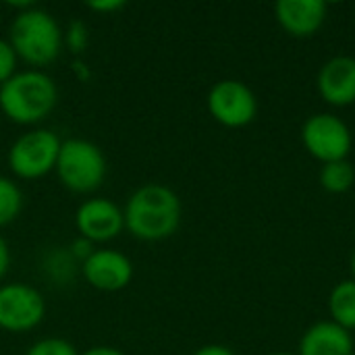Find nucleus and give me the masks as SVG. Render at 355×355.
<instances>
[{"label":"nucleus","instance_id":"nucleus-25","mask_svg":"<svg viewBox=\"0 0 355 355\" xmlns=\"http://www.w3.org/2000/svg\"><path fill=\"white\" fill-rule=\"evenodd\" d=\"M73 69H75V73L79 75V79H87V77H89V73H87V64H83L81 60H75V62H73Z\"/></svg>","mask_w":355,"mask_h":355},{"label":"nucleus","instance_id":"nucleus-4","mask_svg":"<svg viewBox=\"0 0 355 355\" xmlns=\"http://www.w3.org/2000/svg\"><path fill=\"white\" fill-rule=\"evenodd\" d=\"M106 156L89 139L71 137L60 144L54 173L62 187L73 193L96 191L106 177Z\"/></svg>","mask_w":355,"mask_h":355},{"label":"nucleus","instance_id":"nucleus-22","mask_svg":"<svg viewBox=\"0 0 355 355\" xmlns=\"http://www.w3.org/2000/svg\"><path fill=\"white\" fill-rule=\"evenodd\" d=\"M8 268H10V248H8L6 239L0 235V281L6 277Z\"/></svg>","mask_w":355,"mask_h":355},{"label":"nucleus","instance_id":"nucleus-10","mask_svg":"<svg viewBox=\"0 0 355 355\" xmlns=\"http://www.w3.org/2000/svg\"><path fill=\"white\" fill-rule=\"evenodd\" d=\"M81 270H83V279L87 281V285L104 293L123 291L125 287H129V283L133 281V272H135L131 258L110 248L96 250L83 262Z\"/></svg>","mask_w":355,"mask_h":355},{"label":"nucleus","instance_id":"nucleus-24","mask_svg":"<svg viewBox=\"0 0 355 355\" xmlns=\"http://www.w3.org/2000/svg\"><path fill=\"white\" fill-rule=\"evenodd\" d=\"M79 355H125L121 349L116 347H110V345H94L89 349H85L83 354Z\"/></svg>","mask_w":355,"mask_h":355},{"label":"nucleus","instance_id":"nucleus-12","mask_svg":"<svg viewBox=\"0 0 355 355\" xmlns=\"http://www.w3.org/2000/svg\"><path fill=\"white\" fill-rule=\"evenodd\" d=\"M275 15L289 35L310 37L324 25L329 6L322 0H279L275 4Z\"/></svg>","mask_w":355,"mask_h":355},{"label":"nucleus","instance_id":"nucleus-5","mask_svg":"<svg viewBox=\"0 0 355 355\" xmlns=\"http://www.w3.org/2000/svg\"><path fill=\"white\" fill-rule=\"evenodd\" d=\"M60 144L58 135L50 129H31L19 135L6 154L10 173L23 181L46 177L56 166Z\"/></svg>","mask_w":355,"mask_h":355},{"label":"nucleus","instance_id":"nucleus-7","mask_svg":"<svg viewBox=\"0 0 355 355\" xmlns=\"http://www.w3.org/2000/svg\"><path fill=\"white\" fill-rule=\"evenodd\" d=\"M46 316L44 295L25 283L0 285V329L23 335L42 324Z\"/></svg>","mask_w":355,"mask_h":355},{"label":"nucleus","instance_id":"nucleus-19","mask_svg":"<svg viewBox=\"0 0 355 355\" xmlns=\"http://www.w3.org/2000/svg\"><path fill=\"white\" fill-rule=\"evenodd\" d=\"M19 56L8 40H0V85L19 73Z\"/></svg>","mask_w":355,"mask_h":355},{"label":"nucleus","instance_id":"nucleus-14","mask_svg":"<svg viewBox=\"0 0 355 355\" xmlns=\"http://www.w3.org/2000/svg\"><path fill=\"white\" fill-rule=\"evenodd\" d=\"M329 310L333 322L343 327L345 331L355 329V281H343L335 285L329 297Z\"/></svg>","mask_w":355,"mask_h":355},{"label":"nucleus","instance_id":"nucleus-3","mask_svg":"<svg viewBox=\"0 0 355 355\" xmlns=\"http://www.w3.org/2000/svg\"><path fill=\"white\" fill-rule=\"evenodd\" d=\"M8 42L19 60L40 69L60 56L64 48V31L48 10L31 6L23 12H17L12 19Z\"/></svg>","mask_w":355,"mask_h":355},{"label":"nucleus","instance_id":"nucleus-23","mask_svg":"<svg viewBox=\"0 0 355 355\" xmlns=\"http://www.w3.org/2000/svg\"><path fill=\"white\" fill-rule=\"evenodd\" d=\"M193 355H235L229 347L225 345H218V343H210V345H204L200 349H196Z\"/></svg>","mask_w":355,"mask_h":355},{"label":"nucleus","instance_id":"nucleus-17","mask_svg":"<svg viewBox=\"0 0 355 355\" xmlns=\"http://www.w3.org/2000/svg\"><path fill=\"white\" fill-rule=\"evenodd\" d=\"M25 355H79V352L67 339L48 337V339H40L37 343H33Z\"/></svg>","mask_w":355,"mask_h":355},{"label":"nucleus","instance_id":"nucleus-1","mask_svg":"<svg viewBox=\"0 0 355 355\" xmlns=\"http://www.w3.org/2000/svg\"><path fill=\"white\" fill-rule=\"evenodd\" d=\"M125 229L141 241H162L177 233L183 216L179 196L160 183L137 187L125 208Z\"/></svg>","mask_w":355,"mask_h":355},{"label":"nucleus","instance_id":"nucleus-11","mask_svg":"<svg viewBox=\"0 0 355 355\" xmlns=\"http://www.w3.org/2000/svg\"><path fill=\"white\" fill-rule=\"evenodd\" d=\"M318 94L331 106H349L355 102V58L335 56L322 64L316 79Z\"/></svg>","mask_w":355,"mask_h":355},{"label":"nucleus","instance_id":"nucleus-20","mask_svg":"<svg viewBox=\"0 0 355 355\" xmlns=\"http://www.w3.org/2000/svg\"><path fill=\"white\" fill-rule=\"evenodd\" d=\"M94 252H96V245H94L92 241H87V239H83V237H77V239L71 243V248H69V254H71L75 260H81V262H85Z\"/></svg>","mask_w":355,"mask_h":355},{"label":"nucleus","instance_id":"nucleus-9","mask_svg":"<svg viewBox=\"0 0 355 355\" xmlns=\"http://www.w3.org/2000/svg\"><path fill=\"white\" fill-rule=\"evenodd\" d=\"M75 229L79 237L96 243L112 241L125 229L123 208L108 198H92L75 210Z\"/></svg>","mask_w":355,"mask_h":355},{"label":"nucleus","instance_id":"nucleus-27","mask_svg":"<svg viewBox=\"0 0 355 355\" xmlns=\"http://www.w3.org/2000/svg\"><path fill=\"white\" fill-rule=\"evenodd\" d=\"M270 355H291V354H283V352H281V354H270Z\"/></svg>","mask_w":355,"mask_h":355},{"label":"nucleus","instance_id":"nucleus-26","mask_svg":"<svg viewBox=\"0 0 355 355\" xmlns=\"http://www.w3.org/2000/svg\"><path fill=\"white\" fill-rule=\"evenodd\" d=\"M352 275H354V281H355V252H354V256H352Z\"/></svg>","mask_w":355,"mask_h":355},{"label":"nucleus","instance_id":"nucleus-18","mask_svg":"<svg viewBox=\"0 0 355 355\" xmlns=\"http://www.w3.org/2000/svg\"><path fill=\"white\" fill-rule=\"evenodd\" d=\"M87 40H89L87 25L83 21H71L69 27H67V31H64V44H67V48L73 54H81L87 48Z\"/></svg>","mask_w":355,"mask_h":355},{"label":"nucleus","instance_id":"nucleus-15","mask_svg":"<svg viewBox=\"0 0 355 355\" xmlns=\"http://www.w3.org/2000/svg\"><path fill=\"white\" fill-rule=\"evenodd\" d=\"M355 168L349 160L329 162L320 171V185L329 193H345L354 187Z\"/></svg>","mask_w":355,"mask_h":355},{"label":"nucleus","instance_id":"nucleus-21","mask_svg":"<svg viewBox=\"0 0 355 355\" xmlns=\"http://www.w3.org/2000/svg\"><path fill=\"white\" fill-rule=\"evenodd\" d=\"M123 6H125L123 0H96V2H87V8H92L94 12H100V15L121 10Z\"/></svg>","mask_w":355,"mask_h":355},{"label":"nucleus","instance_id":"nucleus-13","mask_svg":"<svg viewBox=\"0 0 355 355\" xmlns=\"http://www.w3.org/2000/svg\"><path fill=\"white\" fill-rule=\"evenodd\" d=\"M354 352L352 333L333 320L312 324L300 341V355H354Z\"/></svg>","mask_w":355,"mask_h":355},{"label":"nucleus","instance_id":"nucleus-2","mask_svg":"<svg viewBox=\"0 0 355 355\" xmlns=\"http://www.w3.org/2000/svg\"><path fill=\"white\" fill-rule=\"evenodd\" d=\"M58 102L54 79L42 69L19 71L0 85V110L15 125H37L46 121Z\"/></svg>","mask_w":355,"mask_h":355},{"label":"nucleus","instance_id":"nucleus-16","mask_svg":"<svg viewBox=\"0 0 355 355\" xmlns=\"http://www.w3.org/2000/svg\"><path fill=\"white\" fill-rule=\"evenodd\" d=\"M21 208H23V193L19 185L12 179L0 175V229L17 220Z\"/></svg>","mask_w":355,"mask_h":355},{"label":"nucleus","instance_id":"nucleus-6","mask_svg":"<svg viewBox=\"0 0 355 355\" xmlns=\"http://www.w3.org/2000/svg\"><path fill=\"white\" fill-rule=\"evenodd\" d=\"M304 148L322 164L347 160L352 152V131L339 116L331 112L312 114L302 127Z\"/></svg>","mask_w":355,"mask_h":355},{"label":"nucleus","instance_id":"nucleus-8","mask_svg":"<svg viewBox=\"0 0 355 355\" xmlns=\"http://www.w3.org/2000/svg\"><path fill=\"white\" fill-rule=\"evenodd\" d=\"M208 112L216 123L229 129H239L250 125L258 114L256 94L237 79L216 81L206 98Z\"/></svg>","mask_w":355,"mask_h":355}]
</instances>
